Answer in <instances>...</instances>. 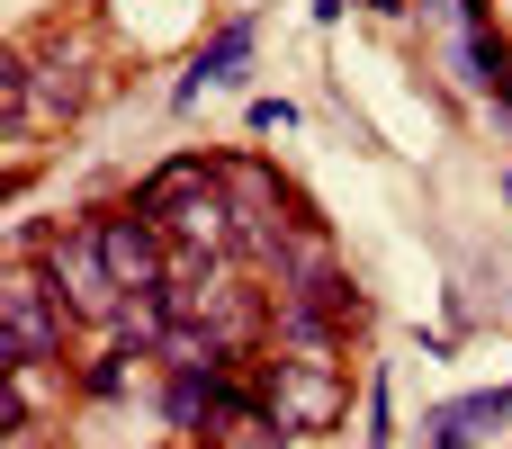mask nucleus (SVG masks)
Returning <instances> with one entry per match:
<instances>
[{"mask_svg": "<svg viewBox=\"0 0 512 449\" xmlns=\"http://www.w3.org/2000/svg\"><path fill=\"white\" fill-rule=\"evenodd\" d=\"M72 333H81V315L54 297L45 261H9V279H0V369H54L72 351Z\"/></svg>", "mask_w": 512, "mask_h": 449, "instance_id": "obj_1", "label": "nucleus"}, {"mask_svg": "<svg viewBox=\"0 0 512 449\" xmlns=\"http://www.w3.org/2000/svg\"><path fill=\"white\" fill-rule=\"evenodd\" d=\"M252 369H261V396H270V414H279L288 441L342 432V414H351V369H342V360H324V351H279V360H252Z\"/></svg>", "mask_w": 512, "mask_h": 449, "instance_id": "obj_2", "label": "nucleus"}, {"mask_svg": "<svg viewBox=\"0 0 512 449\" xmlns=\"http://www.w3.org/2000/svg\"><path fill=\"white\" fill-rule=\"evenodd\" d=\"M45 279H54V297H63L81 324H117V306H126V288H117V270H108V252H99L90 225L45 234Z\"/></svg>", "mask_w": 512, "mask_h": 449, "instance_id": "obj_3", "label": "nucleus"}, {"mask_svg": "<svg viewBox=\"0 0 512 449\" xmlns=\"http://www.w3.org/2000/svg\"><path fill=\"white\" fill-rule=\"evenodd\" d=\"M90 234H99V252H108V270H117V288H126V297H144V288H171V270H180V243H171L153 216H135V207H108V216H90Z\"/></svg>", "mask_w": 512, "mask_h": 449, "instance_id": "obj_4", "label": "nucleus"}, {"mask_svg": "<svg viewBox=\"0 0 512 449\" xmlns=\"http://www.w3.org/2000/svg\"><path fill=\"white\" fill-rule=\"evenodd\" d=\"M252 45H261V27L252 18H225L198 54H189V72H180V90H171V108H189L198 90H234L243 81V63H252Z\"/></svg>", "mask_w": 512, "mask_h": 449, "instance_id": "obj_5", "label": "nucleus"}, {"mask_svg": "<svg viewBox=\"0 0 512 449\" xmlns=\"http://www.w3.org/2000/svg\"><path fill=\"white\" fill-rule=\"evenodd\" d=\"M198 189H216V153H171V162H153V171L135 180V198H126V207L162 225V216H171L180 198H198Z\"/></svg>", "mask_w": 512, "mask_h": 449, "instance_id": "obj_6", "label": "nucleus"}, {"mask_svg": "<svg viewBox=\"0 0 512 449\" xmlns=\"http://www.w3.org/2000/svg\"><path fill=\"white\" fill-rule=\"evenodd\" d=\"M504 414H512V378H504V387H477V396H459V405H441V414L423 423V449H468V441H486Z\"/></svg>", "mask_w": 512, "mask_h": 449, "instance_id": "obj_7", "label": "nucleus"}, {"mask_svg": "<svg viewBox=\"0 0 512 449\" xmlns=\"http://www.w3.org/2000/svg\"><path fill=\"white\" fill-rule=\"evenodd\" d=\"M216 180H225V198H234L243 216H279V207H297V189H288L279 162H261V153H216Z\"/></svg>", "mask_w": 512, "mask_h": 449, "instance_id": "obj_8", "label": "nucleus"}, {"mask_svg": "<svg viewBox=\"0 0 512 449\" xmlns=\"http://www.w3.org/2000/svg\"><path fill=\"white\" fill-rule=\"evenodd\" d=\"M459 63H468V81H477V90L512 99V45L495 36V27H459Z\"/></svg>", "mask_w": 512, "mask_h": 449, "instance_id": "obj_9", "label": "nucleus"}, {"mask_svg": "<svg viewBox=\"0 0 512 449\" xmlns=\"http://www.w3.org/2000/svg\"><path fill=\"white\" fill-rule=\"evenodd\" d=\"M9 387H0V432L9 441H27L36 432V414H45V387H36V369H0Z\"/></svg>", "mask_w": 512, "mask_h": 449, "instance_id": "obj_10", "label": "nucleus"}, {"mask_svg": "<svg viewBox=\"0 0 512 449\" xmlns=\"http://www.w3.org/2000/svg\"><path fill=\"white\" fill-rule=\"evenodd\" d=\"M126 360H144V351H126V342H117V351H99V360L81 369V396H99V405H117V396H126V378H135Z\"/></svg>", "mask_w": 512, "mask_h": 449, "instance_id": "obj_11", "label": "nucleus"}, {"mask_svg": "<svg viewBox=\"0 0 512 449\" xmlns=\"http://www.w3.org/2000/svg\"><path fill=\"white\" fill-rule=\"evenodd\" d=\"M279 126H297V108L288 99H252V135H279Z\"/></svg>", "mask_w": 512, "mask_h": 449, "instance_id": "obj_12", "label": "nucleus"}, {"mask_svg": "<svg viewBox=\"0 0 512 449\" xmlns=\"http://www.w3.org/2000/svg\"><path fill=\"white\" fill-rule=\"evenodd\" d=\"M396 441V432H387V378H378V387H369V449H387Z\"/></svg>", "mask_w": 512, "mask_h": 449, "instance_id": "obj_13", "label": "nucleus"}, {"mask_svg": "<svg viewBox=\"0 0 512 449\" xmlns=\"http://www.w3.org/2000/svg\"><path fill=\"white\" fill-rule=\"evenodd\" d=\"M342 9H351V0H315V18H324V27H333V18H342Z\"/></svg>", "mask_w": 512, "mask_h": 449, "instance_id": "obj_14", "label": "nucleus"}, {"mask_svg": "<svg viewBox=\"0 0 512 449\" xmlns=\"http://www.w3.org/2000/svg\"><path fill=\"white\" fill-rule=\"evenodd\" d=\"M360 9H387V18H396V9H405V0H360Z\"/></svg>", "mask_w": 512, "mask_h": 449, "instance_id": "obj_15", "label": "nucleus"}, {"mask_svg": "<svg viewBox=\"0 0 512 449\" xmlns=\"http://www.w3.org/2000/svg\"><path fill=\"white\" fill-rule=\"evenodd\" d=\"M504 198H512V171H504Z\"/></svg>", "mask_w": 512, "mask_h": 449, "instance_id": "obj_16", "label": "nucleus"}]
</instances>
